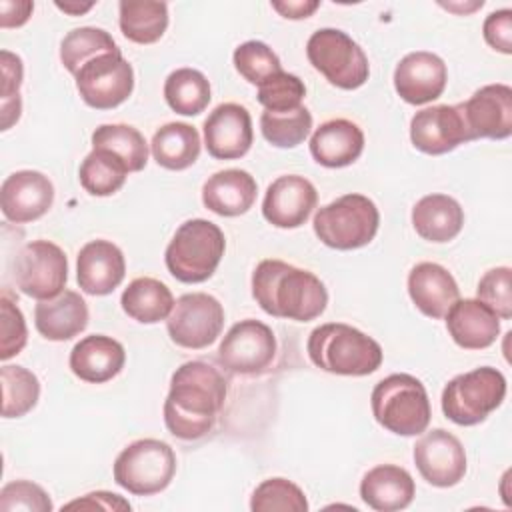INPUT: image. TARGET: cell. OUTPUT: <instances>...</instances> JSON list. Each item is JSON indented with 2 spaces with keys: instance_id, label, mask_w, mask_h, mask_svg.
I'll list each match as a JSON object with an SVG mask.
<instances>
[{
  "instance_id": "1",
  "label": "cell",
  "mask_w": 512,
  "mask_h": 512,
  "mask_svg": "<svg viewBox=\"0 0 512 512\" xmlns=\"http://www.w3.org/2000/svg\"><path fill=\"white\" fill-rule=\"evenodd\" d=\"M226 394L228 384L218 368L202 360L184 362L170 380V392L164 402L166 428L180 440L206 436L224 408Z\"/></svg>"
},
{
  "instance_id": "2",
  "label": "cell",
  "mask_w": 512,
  "mask_h": 512,
  "mask_svg": "<svg viewBox=\"0 0 512 512\" xmlns=\"http://www.w3.org/2000/svg\"><path fill=\"white\" fill-rule=\"evenodd\" d=\"M252 296L258 306L276 318L308 322L328 304L322 280L282 260H262L252 274Z\"/></svg>"
},
{
  "instance_id": "3",
  "label": "cell",
  "mask_w": 512,
  "mask_h": 512,
  "mask_svg": "<svg viewBox=\"0 0 512 512\" xmlns=\"http://www.w3.org/2000/svg\"><path fill=\"white\" fill-rule=\"evenodd\" d=\"M314 366L340 376H366L380 368L382 348L368 334L342 322L314 328L306 342Z\"/></svg>"
},
{
  "instance_id": "4",
  "label": "cell",
  "mask_w": 512,
  "mask_h": 512,
  "mask_svg": "<svg viewBox=\"0 0 512 512\" xmlns=\"http://www.w3.org/2000/svg\"><path fill=\"white\" fill-rule=\"evenodd\" d=\"M226 250L222 230L204 218H192L180 224L172 236L164 260L168 272L186 284H198L208 280Z\"/></svg>"
},
{
  "instance_id": "5",
  "label": "cell",
  "mask_w": 512,
  "mask_h": 512,
  "mask_svg": "<svg viewBox=\"0 0 512 512\" xmlns=\"http://www.w3.org/2000/svg\"><path fill=\"white\" fill-rule=\"evenodd\" d=\"M370 404L376 422L398 436L422 434L430 424L428 392L416 376H386L374 386Z\"/></svg>"
},
{
  "instance_id": "6",
  "label": "cell",
  "mask_w": 512,
  "mask_h": 512,
  "mask_svg": "<svg viewBox=\"0 0 512 512\" xmlns=\"http://www.w3.org/2000/svg\"><path fill=\"white\" fill-rule=\"evenodd\" d=\"M380 224L376 204L364 194H344L314 216L316 236L330 248L356 250L374 240Z\"/></svg>"
},
{
  "instance_id": "7",
  "label": "cell",
  "mask_w": 512,
  "mask_h": 512,
  "mask_svg": "<svg viewBox=\"0 0 512 512\" xmlns=\"http://www.w3.org/2000/svg\"><path fill=\"white\" fill-rule=\"evenodd\" d=\"M506 396V378L492 366L454 376L442 390V412L460 426H474L488 418Z\"/></svg>"
},
{
  "instance_id": "8",
  "label": "cell",
  "mask_w": 512,
  "mask_h": 512,
  "mask_svg": "<svg viewBox=\"0 0 512 512\" xmlns=\"http://www.w3.org/2000/svg\"><path fill=\"white\" fill-rule=\"evenodd\" d=\"M176 456L172 448L156 438L128 444L114 460V480L136 496L162 492L174 478Z\"/></svg>"
},
{
  "instance_id": "9",
  "label": "cell",
  "mask_w": 512,
  "mask_h": 512,
  "mask_svg": "<svg viewBox=\"0 0 512 512\" xmlns=\"http://www.w3.org/2000/svg\"><path fill=\"white\" fill-rule=\"evenodd\" d=\"M310 64L342 90L360 88L370 74L364 50L338 28H320L306 42Z\"/></svg>"
},
{
  "instance_id": "10",
  "label": "cell",
  "mask_w": 512,
  "mask_h": 512,
  "mask_svg": "<svg viewBox=\"0 0 512 512\" xmlns=\"http://www.w3.org/2000/svg\"><path fill=\"white\" fill-rule=\"evenodd\" d=\"M74 78L80 98L96 110L120 106L134 88L132 64L122 56L120 48L92 58Z\"/></svg>"
},
{
  "instance_id": "11",
  "label": "cell",
  "mask_w": 512,
  "mask_h": 512,
  "mask_svg": "<svg viewBox=\"0 0 512 512\" xmlns=\"http://www.w3.org/2000/svg\"><path fill=\"white\" fill-rule=\"evenodd\" d=\"M68 260L60 246L48 240H34L20 248L14 260L16 286L36 300H50L64 290Z\"/></svg>"
},
{
  "instance_id": "12",
  "label": "cell",
  "mask_w": 512,
  "mask_h": 512,
  "mask_svg": "<svg viewBox=\"0 0 512 512\" xmlns=\"http://www.w3.org/2000/svg\"><path fill=\"white\" fill-rule=\"evenodd\" d=\"M222 326L224 308L206 292H190L180 296L166 318L170 340L190 350L210 346L220 336Z\"/></svg>"
},
{
  "instance_id": "13",
  "label": "cell",
  "mask_w": 512,
  "mask_h": 512,
  "mask_svg": "<svg viewBox=\"0 0 512 512\" xmlns=\"http://www.w3.org/2000/svg\"><path fill=\"white\" fill-rule=\"evenodd\" d=\"M276 354V338L270 326L246 318L236 322L218 346V362L232 374H260Z\"/></svg>"
},
{
  "instance_id": "14",
  "label": "cell",
  "mask_w": 512,
  "mask_h": 512,
  "mask_svg": "<svg viewBox=\"0 0 512 512\" xmlns=\"http://www.w3.org/2000/svg\"><path fill=\"white\" fill-rule=\"evenodd\" d=\"M414 464L428 484L450 488L466 474V452L462 442L448 430H424L414 444Z\"/></svg>"
},
{
  "instance_id": "15",
  "label": "cell",
  "mask_w": 512,
  "mask_h": 512,
  "mask_svg": "<svg viewBox=\"0 0 512 512\" xmlns=\"http://www.w3.org/2000/svg\"><path fill=\"white\" fill-rule=\"evenodd\" d=\"M410 140L424 154H446L470 142L472 136L462 116V106L438 104L416 112L410 120Z\"/></svg>"
},
{
  "instance_id": "16",
  "label": "cell",
  "mask_w": 512,
  "mask_h": 512,
  "mask_svg": "<svg viewBox=\"0 0 512 512\" xmlns=\"http://www.w3.org/2000/svg\"><path fill=\"white\" fill-rule=\"evenodd\" d=\"M460 106L472 140H504L512 134V88L508 84L482 86Z\"/></svg>"
},
{
  "instance_id": "17",
  "label": "cell",
  "mask_w": 512,
  "mask_h": 512,
  "mask_svg": "<svg viewBox=\"0 0 512 512\" xmlns=\"http://www.w3.org/2000/svg\"><path fill=\"white\" fill-rule=\"evenodd\" d=\"M54 202V186L38 170H18L4 178L0 208L6 220L24 224L44 216Z\"/></svg>"
},
{
  "instance_id": "18",
  "label": "cell",
  "mask_w": 512,
  "mask_h": 512,
  "mask_svg": "<svg viewBox=\"0 0 512 512\" xmlns=\"http://www.w3.org/2000/svg\"><path fill=\"white\" fill-rule=\"evenodd\" d=\"M252 138L250 112L240 104H220L204 120L206 150L218 160L242 158L250 150Z\"/></svg>"
},
{
  "instance_id": "19",
  "label": "cell",
  "mask_w": 512,
  "mask_h": 512,
  "mask_svg": "<svg viewBox=\"0 0 512 512\" xmlns=\"http://www.w3.org/2000/svg\"><path fill=\"white\" fill-rule=\"evenodd\" d=\"M316 202L318 192L310 180L298 174H286L268 186L262 214L276 228H298L310 218Z\"/></svg>"
},
{
  "instance_id": "20",
  "label": "cell",
  "mask_w": 512,
  "mask_h": 512,
  "mask_svg": "<svg viewBox=\"0 0 512 512\" xmlns=\"http://www.w3.org/2000/svg\"><path fill=\"white\" fill-rule=\"evenodd\" d=\"M448 80L446 64L440 56L418 50L406 54L394 70V88L398 96L414 106L436 100Z\"/></svg>"
},
{
  "instance_id": "21",
  "label": "cell",
  "mask_w": 512,
  "mask_h": 512,
  "mask_svg": "<svg viewBox=\"0 0 512 512\" xmlns=\"http://www.w3.org/2000/svg\"><path fill=\"white\" fill-rule=\"evenodd\" d=\"M124 274V254L110 240H92L80 248L76 260V278L82 292L92 296L110 294L120 286Z\"/></svg>"
},
{
  "instance_id": "22",
  "label": "cell",
  "mask_w": 512,
  "mask_h": 512,
  "mask_svg": "<svg viewBox=\"0 0 512 512\" xmlns=\"http://www.w3.org/2000/svg\"><path fill=\"white\" fill-rule=\"evenodd\" d=\"M408 294L428 318H444L460 300L454 276L436 262H420L408 274Z\"/></svg>"
},
{
  "instance_id": "23",
  "label": "cell",
  "mask_w": 512,
  "mask_h": 512,
  "mask_svg": "<svg viewBox=\"0 0 512 512\" xmlns=\"http://www.w3.org/2000/svg\"><path fill=\"white\" fill-rule=\"evenodd\" d=\"M126 362L124 346L112 336L90 334L74 344L70 352V370L84 382L102 384L112 380Z\"/></svg>"
},
{
  "instance_id": "24",
  "label": "cell",
  "mask_w": 512,
  "mask_h": 512,
  "mask_svg": "<svg viewBox=\"0 0 512 512\" xmlns=\"http://www.w3.org/2000/svg\"><path fill=\"white\" fill-rule=\"evenodd\" d=\"M364 132L346 118H334L316 128L310 138L312 158L326 168H344L360 158Z\"/></svg>"
},
{
  "instance_id": "25",
  "label": "cell",
  "mask_w": 512,
  "mask_h": 512,
  "mask_svg": "<svg viewBox=\"0 0 512 512\" xmlns=\"http://www.w3.org/2000/svg\"><path fill=\"white\" fill-rule=\"evenodd\" d=\"M444 318L452 340L466 350L488 348L500 334V318L474 298L458 300Z\"/></svg>"
},
{
  "instance_id": "26",
  "label": "cell",
  "mask_w": 512,
  "mask_h": 512,
  "mask_svg": "<svg viewBox=\"0 0 512 512\" xmlns=\"http://www.w3.org/2000/svg\"><path fill=\"white\" fill-rule=\"evenodd\" d=\"M34 324L46 340H70L88 326V306L78 292L62 290L58 296L36 304Z\"/></svg>"
},
{
  "instance_id": "27",
  "label": "cell",
  "mask_w": 512,
  "mask_h": 512,
  "mask_svg": "<svg viewBox=\"0 0 512 512\" xmlns=\"http://www.w3.org/2000/svg\"><path fill=\"white\" fill-rule=\"evenodd\" d=\"M416 486L408 470L396 464H380L368 470L360 482V498L372 510L396 512L410 506Z\"/></svg>"
},
{
  "instance_id": "28",
  "label": "cell",
  "mask_w": 512,
  "mask_h": 512,
  "mask_svg": "<svg viewBox=\"0 0 512 512\" xmlns=\"http://www.w3.org/2000/svg\"><path fill=\"white\" fill-rule=\"evenodd\" d=\"M256 180L250 172L228 168L212 174L202 186L204 206L218 216H240L248 212L256 200Z\"/></svg>"
},
{
  "instance_id": "29",
  "label": "cell",
  "mask_w": 512,
  "mask_h": 512,
  "mask_svg": "<svg viewBox=\"0 0 512 512\" xmlns=\"http://www.w3.org/2000/svg\"><path fill=\"white\" fill-rule=\"evenodd\" d=\"M412 226L428 242H450L464 226V210L448 194H428L414 204Z\"/></svg>"
},
{
  "instance_id": "30",
  "label": "cell",
  "mask_w": 512,
  "mask_h": 512,
  "mask_svg": "<svg viewBox=\"0 0 512 512\" xmlns=\"http://www.w3.org/2000/svg\"><path fill=\"white\" fill-rule=\"evenodd\" d=\"M150 150L158 166L184 170L200 156V134L186 122H168L154 132Z\"/></svg>"
},
{
  "instance_id": "31",
  "label": "cell",
  "mask_w": 512,
  "mask_h": 512,
  "mask_svg": "<svg viewBox=\"0 0 512 512\" xmlns=\"http://www.w3.org/2000/svg\"><path fill=\"white\" fill-rule=\"evenodd\" d=\"M120 304L132 320L142 324H156L170 316L174 308V296L164 282L142 276L124 288Z\"/></svg>"
},
{
  "instance_id": "32",
  "label": "cell",
  "mask_w": 512,
  "mask_h": 512,
  "mask_svg": "<svg viewBox=\"0 0 512 512\" xmlns=\"http://www.w3.org/2000/svg\"><path fill=\"white\" fill-rule=\"evenodd\" d=\"M120 30L136 44H154L168 28V6L150 0L120 2Z\"/></svg>"
},
{
  "instance_id": "33",
  "label": "cell",
  "mask_w": 512,
  "mask_h": 512,
  "mask_svg": "<svg viewBox=\"0 0 512 512\" xmlns=\"http://www.w3.org/2000/svg\"><path fill=\"white\" fill-rule=\"evenodd\" d=\"M164 98L168 106L182 116H196L210 102V82L194 68H178L164 82Z\"/></svg>"
},
{
  "instance_id": "34",
  "label": "cell",
  "mask_w": 512,
  "mask_h": 512,
  "mask_svg": "<svg viewBox=\"0 0 512 512\" xmlns=\"http://www.w3.org/2000/svg\"><path fill=\"white\" fill-rule=\"evenodd\" d=\"M78 176L88 194L110 196L124 186L128 168L114 152L106 148H92V152L82 160Z\"/></svg>"
},
{
  "instance_id": "35",
  "label": "cell",
  "mask_w": 512,
  "mask_h": 512,
  "mask_svg": "<svg viewBox=\"0 0 512 512\" xmlns=\"http://www.w3.org/2000/svg\"><path fill=\"white\" fill-rule=\"evenodd\" d=\"M92 146L114 152L128 172H140L148 162V144L142 132L128 124H102L92 132Z\"/></svg>"
},
{
  "instance_id": "36",
  "label": "cell",
  "mask_w": 512,
  "mask_h": 512,
  "mask_svg": "<svg viewBox=\"0 0 512 512\" xmlns=\"http://www.w3.org/2000/svg\"><path fill=\"white\" fill-rule=\"evenodd\" d=\"M118 50L114 38L102 30V28H92V26H82V28H74L70 30L62 44H60V60L64 64V68L70 74H78V70L90 62L92 58L106 54V52H114Z\"/></svg>"
},
{
  "instance_id": "37",
  "label": "cell",
  "mask_w": 512,
  "mask_h": 512,
  "mask_svg": "<svg viewBox=\"0 0 512 512\" xmlns=\"http://www.w3.org/2000/svg\"><path fill=\"white\" fill-rule=\"evenodd\" d=\"M0 382L4 418H20L36 406L40 396V382L34 372L24 366L6 364L0 368Z\"/></svg>"
},
{
  "instance_id": "38",
  "label": "cell",
  "mask_w": 512,
  "mask_h": 512,
  "mask_svg": "<svg viewBox=\"0 0 512 512\" xmlns=\"http://www.w3.org/2000/svg\"><path fill=\"white\" fill-rule=\"evenodd\" d=\"M262 136L278 148H294L302 144L312 130V114L306 106L286 112L264 110L260 116Z\"/></svg>"
},
{
  "instance_id": "39",
  "label": "cell",
  "mask_w": 512,
  "mask_h": 512,
  "mask_svg": "<svg viewBox=\"0 0 512 512\" xmlns=\"http://www.w3.org/2000/svg\"><path fill=\"white\" fill-rule=\"evenodd\" d=\"M254 512H306L308 500L304 492L286 478H268L256 486L250 500Z\"/></svg>"
},
{
  "instance_id": "40",
  "label": "cell",
  "mask_w": 512,
  "mask_h": 512,
  "mask_svg": "<svg viewBox=\"0 0 512 512\" xmlns=\"http://www.w3.org/2000/svg\"><path fill=\"white\" fill-rule=\"evenodd\" d=\"M232 60L238 74L256 86H260L266 78L282 70L280 58L276 56V52L260 40H248L240 44L234 50Z\"/></svg>"
},
{
  "instance_id": "41",
  "label": "cell",
  "mask_w": 512,
  "mask_h": 512,
  "mask_svg": "<svg viewBox=\"0 0 512 512\" xmlns=\"http://www.w3.org/2000/svg\"><path fill=\"white\" fill-rule=\"evenodd\" d=\"M306 86L296 74L284 70L272 74L258 86V102L270 112H286L302 106Z\"/></svg>"
},
{
  "instance_id": "42",
  "label": "cell",
  "mask_w": 512,
  "mask_h": 512,
  "mask_svg": "<svg viewBox=\"0 0 512 512\" xmlns=\"http://www.w3.org/2000/svg\"><path fill=\"white\" fill-rule=\"evenodd\" d=\"M512 270L508 266H498L488 270L478 282V300L486 304L498 318H512Z\"/></svg>"
},
{
  "instance_id": "43",
  "label": "cell",
  "mask_w": 512,
  "mask_h": 512,
  "mask_svg": "<svg viewBox=\"0 0 512 512\" xmlns=\"http://www.w3.org/2000/svg\"><path fill=\"white\" fill-rule=\"evenodd\" d=\"M0 312H2V326H0V360H8L16 356L28 340L24 314L20 312L16 300L10 296L8 290H2L0 296Z\"/></svg>"
},
{
  "instance_id": "44",
  "label": "cell",
  "mask_w": 512,
  "mask_h": 512,
  "mask_svg": "<svg viewBox=\"0 0 512 512\" xmlns=\"http://www.w3.org/2000/svg\"><path fill=\"white\" fill-rule=\"evenodd\" d=\"M2 130H8L18 122L22 112L20 84H22V60L20 56L2 50Z\"/></svg>"
},
{
  "instance_id": "45",
  "label": "cell",
  "mask_w": 512,
  "mask_h": 512,
  "mask_svg": "<svg viewBox=\"0 0 512 512\" xmlns=\"http://www.w3.org/2000/svg\"><path fill=\"white\" fill-rule=\"evenodd\" d=\"M50 512L52 500L46 490L30 480H16L8 482L0 490V512Z\"/></svg>"
},
{
  "instance_id": "46",
  "label": "cell",
  "mask_w": 512,
  "mask_h": 512,
  "mask_svg": "<svg viewBox=\"0 0 512 512\" xmlns=\"http://www.w3.org/2000/svg\"><path fill=\"white\" fill-rule=\"evenodd\" d=\"M484 40L498 52H512V10H496L492 12L482 26Z\"/></svg>"
},
{
  "instance_id": "47",
  "label": "cell",
  "mask_w": 512,
  "mask_h": 512,
  "mask_svg": "<svg viewBox=\"0 0 512 512\" xmlns=\"http://www.w3.org/2000/svg\"><path fill=\"white\" fill-rule=\"evenodd\" d=\"M66 510H72V508H84V510H130V504L128 500H124L122 496L118 494H112V492H90L78 500H72L64 506Z\"/></svg>"
},
{
  "instance_id": "48",
  "label": "cell",
  "mask_w": 512,
  "mask_h": 512,
  "mask_svg": "<svg viewBox=\"0 0 512 512\" xmlns=\"http://www.w3.org/2000/svg\"><path fill=\"white\" fill-rule=\"evenodd\" d=\"M34 10V4L28 0H2L0 2V26L16 28L22 26Z\"/></svg>"
},
{
  "instance_id": "49",
  "label": "cell",
  "mask_w": 512,
  "mask_h": 512,
  "mask_svg": "<svg viewBox=\"0 0 512 512\" xmlns=\"http://www.w3.org/2000/svg\"><path fill=\"white\" fill-rule=\"evenodd\" d=\"M320 6L318 0H298V2H272V8L276 12H280L284 18L290 20H300V18H308L316 8Z\"/></svg>"
},
{
  "instance_id": "50",
  "label": "cell",
  "mask_w": 512,
  "mask_h": 512,
  "mask_svg": "<svg viewBox=\"0 0 512 512\" xmlns=\"http://www.w3.org/2000/svg\"><path fill=\"white\" fill-rule=\"evenodd\" d=\"M94 6V2H86V4H78V2H56V8H60V10H64V12H68V14H72V16H80V14H84V12H88L90 8Z\"/></svg>"
}]
</instances>
